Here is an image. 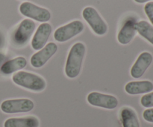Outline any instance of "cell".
<instances>
[{
    "label": "cell",
    "mask_w": 153,
    "mask_h": 127,
    "mask_svg": "<svg viewBox=\"0 0 153 127\" xmlns=\"http://www.w3.org/2000/svg\"><path fill=\"white\" fill-rule=\"evenodd\" d=\"M120 118L123 127H140L137 114L129 107H124L121 109Z\"/></svg>",
    "instance_id": "obj_16"
},
{
    "label": "cell",
    "mask_w": 153,
    "mask_h": 127,
    "mask_svg": "<svg viewBox=\"0 0 153 127\" xmlns=\"http://www.w3.org/2000/svg\"><path fill=\"white\" fill-rule=\"evenodd\" d=\"M153 90V83L149 80L131 81L125 86V91L131 95L148 94Z\"/></svg>",
    "instance_id": "obj_13"
},
{
    "label": "cell",
    "mask_w": 153,
    "mask_h": 127,
    "mask_svg": "<svg viewBox=\"0 0 153 127\" xmlns=\"http://www.w3.org/2000/svg\"><path fill=\"white\" fill-rule=\"evenodd\" d=\"M19 12L23 16L40 22H47L51 19L49 10L28 1L22 2L19 6Z\"/></svg>",
    "instance_id": "obj_5"
},
{
    "label": "cell",
    "mask_w": 153,
    "mask_h": 127,
    "mask_svg": "<svg viewBox=\"0 0 153 127\" xmlns=\"http://www.w3.org/2000/svg\"><path fill=\"white\" fill-rule=\"evenodd\" d=\"M5 56H4L3 54L0 53V66H1V65L4 64V60H5Z\"/></svg>",
    "instance_id": "obj_21"
},
{
    "label": "cell",
    "mask_w": 153,
    "mask_h": 127,
    "mask_svg": "<svg viewBox=\"0 0 153 127\" xmlns=\"http://www.w3.org/2000/svg\"><path fill=\"white\" fill-rule=\"evenodd\" d=\"M12 80L17 86L32 92H42L46 87V83L43 77L28 71H21L14 73L12 76Z\"/></svg>",
    "instance_id": "obj_2"
},
{
    "label": "cell",
    "mask_w": 153,
    "mask_h": 127,
    "mask_svg": "<svg viewBox=\"0 0 153 127\" xmlns=\"http://www.w3.org/2000/svg\"><path fill=\"white\" fill-rule=\"evenodd\" d=\"M137 32L153 45V26L145 20H141L136 23Z\"/></svg>",
    "instance_id": "obj_17"
},
{
    "label": "cell",
    "mask_w": 153,
    "mask_h": 127,
    "mask_svg": "<svg viewBox=\"0 0 153 127\" xmlns=\"http://www.w3.org/2000/svg\"><path fill=\"white\" fill-rule=\"evenodd\" d=\"M137 19L132 16H129L126 19L117 34V40L120 44L127 45L133 40L137 32Z\"/></svg>",
    "instance_id": "obj_11"
},
{
    "label": "cell",
    "mask_w": 153,
    "mask_h": 127,
    "mask_svg": "<svg viewBox=\"0 0 153 127\" xmlns=\"http://www.w3.org/2000/svg\"><path fill=\"white\" fill-rule=\"evenodd\" d=\"M87 101L91 106L106 109H114L118 106V100L116 97L97 92H91L87 97Z\"/></svg>",
    "instance_id": "obj_8"
},
{
    "label": "cell",
    "mask_w": 153,
    "mask_h": 127,
    "mask_svg": "<svg viewBox=\"0 0 153 127\" xmlns=\"http://www.w3.org/2000/svg\"><path fill=\"white\" fill-rule=\"evenodd\" d=\"M152 55L149 52H143L137 57L132 65L130 74L133 78H140L152 62Z\"/></svg>",
    "instance_id": "obj_12"
},
{
    "label": "cell",
    "mask_w": 153,
    "mask_h": 127,
    "mask_svg": "<svg viewBox=\"0 0 153 127\" xmlns=\"http://www.w3.org/2000/svg\"><path fill=\"white\" fill-rule=\"evenodd\" d=\"M36 25L33 20L25 19L19 23L13 34V42L16 46H23L29 41L32 36Z\"/></svg>",
    "instance_id": "obj_7"
},
{
    "label": "cell",
    "mask_w": 153,
    "mask_h": 127,
    "mask_svg": "<svg viewBox=\"0 0 153 127\" xmlns=\"http://www.w3.org/2000/svg\"><path fill=\"white\" fill-rule=\"evenodd\" d=\"M82 16L96 34L103 36L107 33V24L95 8L93 7H86L84 8Z\"/></svg>",
    "instance_id": "obj_3"
},
{
    "label": "cell",
    "mask_w": 153,
    "mask_h": 127,
    "mask_svg": "<svg viewBox=\"0 0 153 127\" xmlns=\"http://www.w3.org/2000/svg\"><path fill=\"white\" fill-rule=\"evenodd\" d=\"M144 11L153 25V1H149L145 4Z\"/></svg>",
    "instance_id": "obj_19"
},
{
    "label": "cell",
    "mask_w": 153,
    "mask_h": 127,
    "mask_svg": "<svg viewBox=\"0 0 153 127\" xmlns=\"http://www.w3.org/2000/svg\"><path fill=\"white\" fill-rule=\"evenodd\" d=\"M85 52L86 47L84 43L79 42L72 46L65 65V74L67 77L76 78L80 74Z\"/></svg>",
    "instance_id": "obj_1"
},
{
    "label": "cell",
    "mask_w": 153,
    "mask_h": 127,
    "mask_svg": "<svg viewBox=\"0 0 153 127\" xmlns=\"http://www.w3.org/2000/svg\"><path fill=\"white\" fill-rule=\"evenodd\" d=\"M140 104L145 108H152L153 107V92L146 94L140 99Z\"/></svg>",
    "instance_id": "obj_18"
},
{
    "label": "cell",
    "mask_w": 153,
    "mask_h": 127,
    "mask_svg": "<svg viewBox=\"0 0 153 127\" xmlns=\"http://www.w3.org/2000/svg\"><path fill=\"white\" fill-rule=\"evenodd\" d=\"M40 121L34 116L10 117L4 123V127H39Z\"/></svg>",
    "instance_id": "obj_14"
},
{
    "label": "cell",
    "mask_w": 153,
    "mask_h": 127,
    "mask_svg": "<svg viewBox=\"0 0 153 127\" xmlns=\"http://www.w3.org/2000/svg\"><path fill=\"white\" fill-rule=\"evenodd\" d=\"M27 65V60L23 57H17L16 58L7 60L4 62L1 66V73L5 75H9L10 74L20 71L25 68Z\"/></svg>",
    "instance_id": "obj_15"
},
{
    "label": "cell",
    "mask_w": 153,
    "mask_h": 127,
    "mask_svg": "<svg viewBox=\"0 0 153 127\" xmlns=\"http://www.w3.org/2000/svg\"><path fill=\"white\" fill-rule=\"evenodd\" d=\"M84 28V24L81 21L74 20L57 28L54 33V39L59 43H64L81 34Z\"/></svg>",
    "instance_id": "obj_6"
},
{
    "label": "cell",
    "mask_w": 153,
    "mask_h": 127,
    "mask_svg": "<svg viewBox=\"0 0 153 127\" xmlns=\"http://www.w3.org/2000/svg\"><path fill=\"white\" fill-rule=\"evenodd\" d=\"M58 51V46L55 43H49L37 53L33 54L30 63L34 68H41Z\"/></svg>",
    "instance_id": "obj_9"
},
{
    "label": "cell",
    "mask_w": 153,
    "mask_h": 127,
    "mask_svg": "<svg viewBox=\"0 0 153 127\" xmlns=\"http://www.w3.org/2000/svg\"><path fill=\"white\" fill-rule=\"evenodd\" d=\"M52 25L48 22H43L38 26L31 40V47L34 50L39 51L46 45L52 33Z\"/></svg>",
    "instance_id": "obj_10"
},
{
    "label": "cell",
    "mask_w": 153,
    "mask_h": 127,
    "mask_svg": "<svg viewBox=\"0 0 153 127\" xmlns=\"http://www.w3.org/2000/svg\"><path fill=\"white\" fill-rule=\"evenodd\" d=\"M151 0H134V1H136L137 3H140V4H142V3L145 2H149Z\"/></svg>",
    "instance_id": "obj_22"
},
{
    "label": "cell",
    "mask_w": 153,
    "mask_h": 127,
    "mask_svg": "<svg viewBox=\"0 0 153 127\" xmlns=\"http://www.w3.org/2000/svg\"><path fill=\"white\" fill-rule=\"evenodd\" d=\"M34 107V102L27 98L6 100L3 101L0 106L1 112L6 114L29 112Z\"/></svg>",
    "instance_id": "obj_4"
},
{
    "label": "cell",
    "mask_w": 153,
    "mask_h": 127,
    "mask_svg": "<svg viewBox=\"0 0 153 127\" xmlns=\"http://www.w3.org/2000/svg\"><path fill=\"white\" fill-rule=\"evenodd\" d=\"M143 117L146 121L153 123V108H149L145 110L143 113Z\"/></svg>",
    "instance_id": "obj_20"
}]
</instances>
